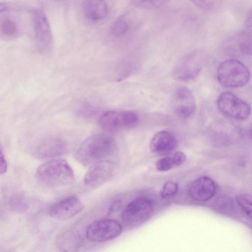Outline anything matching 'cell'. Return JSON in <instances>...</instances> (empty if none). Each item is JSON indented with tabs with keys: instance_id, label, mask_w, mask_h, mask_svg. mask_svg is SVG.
<instances>
[{
	"instance_id": "1",
	"label": "cell",
	"mask_w": 252,
	"mask_h": 252,
	"mask_svg": "<svg viewBox=\"0 0 252 252\" xmlns=\"http://www.w3.org/2000/svg\"><path fill=\"white\" fill-rule=\"evenodd\" d=\"M35 176L39 183L51 188L69 185L75 179L71 167L63 159L49 160L42 163L37 168Z\"/></svg>"
},
{
	"instance_id": "2",
	"label": "cell",
	"mask_w": 252,
	"mask_h": 252,
	"mask_svg": "<svg viewBox=\"0 0 252 252\" xmlns=\"http://www.w3.org/2000/svg\"><path fill=\"white\" fill-rule=\"evenodd\" d=\"M113 150L112 139L102 134H95L87 138L79 146L75 158L85 166H91L108 157Z\"/></svg>"
},
{
	"instance_id": "3",
	"label": "cell",
	"mask_w": 252,
	"mask_h": 252,
	"mask_svg": "<svg viewBox=\"0 0 252 252\" xmlns=\"http://www.w3.org/2000/svg\"><path fill=\"white\" fill-rule=\"evenodd\" d=\"M250 77V72L247 66L235 59L223 61L217 68V80L224 88L242 87L248 83Z\"/></svg>"
},
{
	"instance_id": "4",
	"label": "cell",
	"mask_w": 252,
	"mask_h": 252,
	"mask_svg": "<svg viewBox=\"0 0 252 252\" xmlns=\"http://www.w3.org/2000/svg\"><path fill=\"white\" fill-rule=\"evenodd\" d=\"M154 209V201L147 197L135 198L123 210L122 219L128 227H135L144 223L151 217Z\"/></svg>"
},
{
	"instance_id": "5",
	"label": "cell",
	"mask_w": 252,
	"mask_h": 252,
	"mask_svg": "<svg viewBox=\"0 0 252 252\" xmlns=\"http://www.w3.org/2000/svg\"><path fill=\"white\" fill-rule=\"evenodd\" d=\"M217 104L221 113L235 120L246 119L251 111L247 103L231 92L222 93L217 99Z\"/></svg>"
},
{
	"instance_id": "6",
	"label": "cell",
	"mask_w": 252,
	"mask_h": 252,
	"mask_svg": "<svg viewBox=\"0 0 252 252\" xmlns=\"http://www.w3.org/2000/svg\"><path fill=\"white\" fill-rule=\"evenodd\" d=\"M35 39L40 52L47 53L52 50L53 37L47 17L41 9L36 8L32 12Z\"/></svg>"
},
{
	"instance_id": "7",
	"label": "cell",
	"mask_w": 252,
	"mask_h": 252,
	"mask_svg": "<svg viewBox=\"0 0 252 252\" xmlns=\"http://www.w3.org/2000/svg\"><path fill=\"white\" fill-rule=\"evenodd\" d=\"M121 224L112 219H102L93 222L87 228L86 236L94 242H102L113 239L122 232Z\"/></svg>"
},
{
	"instance_id": "8",
	"label": "cell",
	"mask_w": 252,
	"mask_h": 252,
	"mask_svg": "<svg viewBox=\"0 0 252 252\" xmlns=\"http://www.w3.org/2000/svg\"><path fill=\"white\" fill-rule=\"evenodd\" d=\"M203 64V57L200 53H190L177 63L173 70V75L176 79L181 81H191L199 74Z\"/></svg>"
},
{
	"instance_id": "9",
	"label": "cell",
	"mask_w": 252,
	"mask_h": 252,
	"mask_svg": "<svg viewBox=\"0 0 252 252\" xmlns=\"http://www.w3.org/2000/svg\"><path fill=\"white\" fill-rule=\"evenodd\" d=\"M138 121L136 114L129 111L108 110L103 112L98 120L99 126L107 131H114L129 127Z\"/></svg>"
},
{
	"instance_id": "10",
	"label": "cell",
	"mask_w": 252,
	"mask_h": 252,
	"mask_svg": "<svg viewBox=\"0 0 252 252\" xmlns=\"http://www.w3.org/2000/svg\"><path fill=\"white\" fill-rule=\"evenodd\" d=\"M84 205L74 196L64 198L53 205L49 211V215L59 220H68L80 213Z\"/></svg>"
},
{
	"instance_id": "11",
	"label": "cell",
	"mask_w": 252,
	"mask_h": 252,
	"mask_svg": "<svg viewBox=\"0 0 252 252\" xmlns=\"http://www.w3.org/2000/svg\"><path fill=\"white\" fill-rule=\"evenodd\" d=\"M175 111L181 118L189 117L194 111L195 100L191 91L187 87L181 86L174 92Z\"/></svg>"
},
{
	"instance_id": "12",
	"label": "cell",
	"mask_w": 252,
	"mask_h": 252,
	"mask_svg": "<svg viewBox=\"0 0 252 252\" xmlns=\"http://www.w3.org/2000/svg\"><path fill=\"white\" fill-rule=\"evenodd\" d=\"M112 172V166L110 162L98 161L90 166L84 176V183L88 187H98L111 177Z\"/></svg>"
},
{
	"instance_id": "13",
	"label": "cell",
	"mask_w": 252,
	"mask_h": 252,
	"mask_svg": "<svg viewBox=\"0 0 252 252\" xmlns=\"http://www.w3.org/2000/svg\"><path fill=\"white\" fill-rule=\"evenodd\" d=\"M68 144L60 138H50L39 144L34 151L36 157L49 158L65 154L68 151Z\"/></svg>"
},
{
	"instance_id": "14",
	"label": "cell",
	"mask_w": 252,
	"mask_h": 252,
	"mask_svg": "<svg viewBox=\"0 0 252 252\" xmlns=\"http://www.w3.org/2000/svg\"><path fill=\"white\" fill-rule=\"evenodd\" d=\"M216 186L209 177L203 176L194 181L189 189V194L195 200L205 201L211 199L215 194Z\"/></svg>"
},
{
	"instance_id": "15",
	"label": "cell",
	"mask_w": 252,
	"mask_h": 252,
	"mask_svg": "<svg viewBox=\"0 0 252 252\" xmlns=\"http://www.w3.org/2000/svg\"><path fill=\"white\" fill-rule=\"evenodd\" d=\"M176 145L174 136L166 131L156 133L150 144V151L155 153H163L173 150Z\"/></svg>"
},
{
	"instance_id": "16",
	"label": "cell",
	"mask_w": 252,
	"mask_h": 252,
	"mask_svg": "<svg viewBox=\"0 0 252 252\" xmlns=\"http://www.w3.org/2000/svg\"><path fill=\"white\" fill-rule=\"evenodd\" d=\"M82 8L86 18L93 22L102 20L108 12L107 4L103 0L85 1Z\"/></svg>"
},
{
	"instance_id": "17",
	"label": "cell",
	"mask_w": 252,
	"mask_h": 252,
	"mask_svg": "<svg viewBox=\"0 0 252 252\" xmlns=\"http://www.w3.org/2000/svg\"><path fill=\"white\" fill-rule=\"evenodd\" d=\"M235 199L241 210L252 220V195L241 193L236 196Z\"/></svg>"
},
{
	"instance_id": "18",
	"label": "cell",
	"mask_w": 252,
	"mask_h": 252,
	"mask_svg": "<svg viewBox=\"0 0 252 252\" xmlns=\"http://www.w3.org/2000/svg\"><path fill=\"white\" fill-rule=\"evenodd\" d=\"M128 29V24L127 21L120 17L116 19L111 25L110 30L111 33L114 36H119L124 34Z\"/></svg>"
},
{
	"instance_id": "19",
	"label": "cell",
	"mask_w": 252,
	"mask_h": 252,
	"mask_svg": "<svg viewBox=\"0 0 252 252\" xmlns=\"http://www.w3.org/2000/svg\"><path fill=\"white\" fill-rule=\"evenodd\" d=\"M0 32L7 37L15 36L18 32L17 24L10 19H4L0 23Z\"/></svg>"
},
{
	"instance_id": "20",
	"label": "cell",
	"mask_w": 252,
	"mask_h": 252,
	"mask_svg": "<svg viewBox=\"0 0 252 252\" xmlns=\"http://www.w3.org/2000/svg\"><path fill=\"white\" fill-rule=\"evenodd\" d=\"M239 47L243 54H250L252 53V32L250 31L242 35Z\"/></svg>"
},
{
	"instance_id": "21",
	"label": "cell",
	"mask_w": 252,
	"mask_h": 252,
	"mask_svg": "<svg viewBox=\"0 0 252 252\" xmlns=\"http://www.w3.org/2000/svg\"><path fill=\"white\" fill-rule=\"evenodd\" d=\"M178 185L174 182H168L164 184L159 195L162 198H167L175 194L178 190Z\"/></svg>"
},
{
	"instance_id": "22",
	"label": "cell",
	"mask_w": 252,
	"mask_h": 252,
	"mask_svg": "<svg viewBox=\"0 0 252 252\" xmlns=\"http://www.w3.org/2000/svg\"><path fill=\"white\" fill-rule=\"evenodd\" d=\"M131 2L134 5L144 8H153L159 7L165 4L163 0H133Z\"/></svg>"
},
{
	"instance_id": "23",
	"label": "cell",
	"mask_w": 252,
	"mask_h": 252,
	"mask_svg": "<svg viewBox=\"0 0 252 252\" xmlns=\"http://www.w3.org/2000/svg\"><path fill=\"white\" fill-rule=\"evenodd\" d=\"M174 166L172 158L171 157L163 158L159 159L156 163V168L159 171H167Z\"/></svg>"
},
{
	"instance_id": "24",
	"label": "cell",
	"mask_w": 252,
	"mask_h": 252,
	"mask_svg": "<svg viewBox=\"0 0 252 252\" xmlns=\"http://www.w3.org/2000/svg\"><path fill=\"white\" fill-rule=\"evenodd\" d=\"M174 166L182 164L186 159V155L182 152H176L172 158Z\"/></svg>"
},
{
	"instance_id": "25",
	"label": "cell",
	"mask_w": 252,
	"mask_h": 252,
	"mask_svg": "<svg viewBox=\"0 0 252 252\" xmlns=\"http://www.w3.org/2000/svg\"><path fill=\"white\" fill-rule=\"evenodd\" d=\"M196 6L203 9L210 8L213 5V1L208 0H194L192 1Z\"/></svg>"
},
{
	"instance_id": "26",
	"label": "cell",
	"mask_w": 252,
	"mask_h": 252,
	"mask_svg": "<svg viewBox=\"0 0 252 252\" xmlns=\"http://www.w3.org/2000/svg\"><path fill=\"white\" fill-rule=\"evenodd\" d=\"M7 169V162L2 151H0V174L2 175L4 174Z\"/></svg>"
},
{
	"instance_id": "27",
	"label": "cell",
	"mask_w": 252,
	"mask_h": 252,
	"mask_svg": "<svg viewBox=\"0 0 252 252\" xmlns=\"http://www.w3.org/2000/svg\"><path fill=\"white\" fill-rule=\"evenodd\" d=\"M245 23L248 29L252 32V9L248 13Z\"/></svg>"
},
{
	"instance_id": "28",
	"label": "cell",
	"mask_w": 252,
	"mask_h": 252,
	"mask_svg": "<svg viewBox=\"0 0 252 252\" xmlns=\"http://www.w3.org/2000/svg\"><path fill=\"white\" fill-rule=\"evenodd\" d=\"M121 203L119 201H116L110 206L109 210L110 212L116 211L121 207Z\"/></svg>"
},
{
	"instance_id": "29",
	"label": "cell",
	"mask_w": 252,
	"mask_h": 252,
	"mask_svg": "<svg viewBox=\"0 0 252 252\" xmlns=\"http://www.w3.org/2000/svg\"><path fill=\"white\" fill-rule=\"evenodd\" d=\"M250 136L252 138V130H251V131L250 132Z\"/></svg>"
}]
</instances>
